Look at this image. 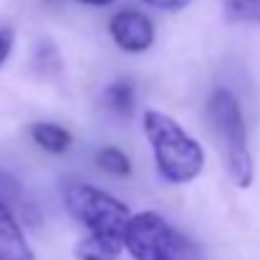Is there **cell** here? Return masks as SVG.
Wrapping results in <instances>:
<instances>
[{
	"mask_svg": "<svg viewBox=\"0 0 260 260\" xmlns=\"http://www.w3.org/2000/svg\"><path fill=\"white\" fill-rule=\"evenodd\" d=\"M121 250H124V240L101 238V235H84L76 243L74 255H76V260H119Z\"/></svg>",
	"mask_w": 260,
	"mask_h": 260,
	"instance_id": "8",
	"label": "cell"
},
{
	"mask_svg": "<svg viewBox=\"0 0 260 260\" xmlns=\"http://www.w3.org/2000/svg\"><path fill=\"white\" fill-rule=\"evenodd\" d=\"M30 139L43 149V152H51V154H63L71 149V132L63 129L61 124H53V121H38L30 126Z\"/></svg>",
	"mask_w": 260,
	"mask_h": 260,
	"instance_id": "7",
	"label": "cell"
},
{
	"mask_svg": "<svg viewBox=\"0 0 260 260\" xmlns=\"http://www.w3.org/2000/svg\"><path fill=\"white\" fill-rule=\"evenodd\" d=\"M10 51H13V36L10 30H0V66L8 61Z\"/></svg>",
	"mask_w": 260,
	"mask_h": 260,
	"instance_id": "15",
	"label": "cell"
},
{
	"mask_svg": "<svg viewBox=\"0 0 260 260\" xmlns=\"http://www.w3.org/2000/svg\"><path fill=\"white\" fill-rule=\"evenodd\" d=\"M0 202L8 205L13 212H15L18 207H23V205H20V202H23V189H20L18 179L10 177L8 172H3V170H0Z\"/></svg>",
	"mask_w": 260,
	"mask_h": 260,
	"instance_id": "13",
	"label": "cell"
},
{
	"mask_svg": "<svg viewBox=\"0 0 260 260\" xmlns=\"http://www.w3.org/2000/svg\"><path fill=\"white\" fill-rule=\"evenodd\" d=\"M144 134L152 144L157 172L170 184H189L205 170L202 144L170 114L144 111Z\"/></svg>",
	"mask_w": 260,
	"mask_h": 260,
	"instance_id": "1",
	"label": "cell"
},
{
	"mask_svg": "<svg viewBox=\"0 0 260 260\" xmlns=\"http://www.w3.org/2000/svg\"><path fill=\"white\" fill-rule=\"evenodd\" d=\"M101 101L109 111L119 114V116H129L134 111V104H137V93H134V86L129 81H114L104 88L101 93Z\"/></svg>",
	"mask_w": 260,
	"mask_h": 260,
	"instance_id": "9",
	"label": "cell"
},
{
	"mask_svg": "<svg viewBox=\"0 0 260 260\" xmlns=\"http://www.w3.org/2000/svg\"><path fill=\"white\" fill-rule=\"evenodd\" d=\"M33 69L41 74V76H56L61 74L63 69V61H61V53L58 48L51 43V41H41L33 51Z\"/></svg>",
	"mask_w": 260,
	"mask_h": 260,
	"instance_id": "10",
	"label": "cell"
},
{
	"mask_svg": "<svg viewBox=\"0 0 260 260\" xmlns=\"http://www.w3.org/2000/svg\"><path fill=\"white\" fill-rule=\"evenodd\" d=\"M149 8H154V10H162V13H179V10H184L192 0H144Z\"/></svg>",
	"mask_w": 260,
	"mask_h": 260,
	"instance_id": "14",
	"label": "cell"
},
{
	"mask_svg": "<svg viewBox=\"0 0 260 260\" xmlns=\"http://www.w3.org/2000/svg\"><path fill=\"white\" fill-rule=\"evenodd\" d=\"M0 260H36L15 212L0 202Z\"/></svg>",
	"mask_w": 260,
	"mask_h": 260,
	"instance_id": "6",
	"label": "cell"
},
{
	"mask_svg": "<svg viewBox=\"0 0 260 260\" xmlns=\"http://www.w3.org/2000/svg\"><path fill=\"white\" fill-rule=\"evenodd\" d=\"M207 121L220 144L228 177L235 187L248 189L255 179V162L248 144V126L238 96L230 88H215L207 99Z\"/></svg>",
	"mask_w": 260,
	"mask_h": 260,
	"instance_id": "2",
	"label": "cell"
},
{
	"mask_svg": "<svg viewBox=\"0 0 260 260\" xmlns=\"http://www.w3.org/2000/svg\"><path fill=\"white\" fill-rule=\"evenodd\" d=\"M109 36L124 53H144L152 48L157 30L154 23L139 10H119L109 20Z\"/></svg>",
	"mask_w": 260,
	"mask_h": 260,
	"instance_id": "5",
	"label": "cell"
},
{
	"mask_svg": "<svg viewBox=\"0 0 260 260\" xmlns=\"http://www.w3.org/2000/svg\"><path fill=\"white\" fill-rule=\"evenodd\" d=\"M96 165L111 177H129L132 174V159L119 147H104L96 154Z\"/></svg>",
	"mask_w": 260,
	"mask_h": 260,
	"instance_id": "11",
	"label": "cell"
},
{
	"mask_svg": "<svg viewBox=\"0 0 260 260\" xmlns=\"http://www.w3.org/2000/svg\"><path fill=\"white\" fill-rule=\"evenodd\" d=\"M79 3L91 5V8H106V5H111V3H116V0H79Z\"/></svg>",
	"mask_w": 260,
	"mask_h": 260,
	"instance_id": "16",
	"label": "cell"
},
{
	"mask_svg": "<svg viewBox=\"0 0 260 260\" xmlns=\"http://www.w3.org/2000/svg\"><path fill=\"white\" fill-rule=\"evenodd\" d=\"M66 212L86 228V235H101V238H116L124 240L126 222L132 217L129 207L116 200L114 194L88 184L71 179L61 189Z\"/></svg>",
	"mask_w": 260,
	"mask_h": 260,
	"instance_id": "3",
	"label": "cell"
},
{
	"mask_svg": "<svg viewBox=\"0 0 260 260\" xmlns=\"http://www.w3.org/2000/svg\"><path fill=\"white\" fill-rule=\"evenodd\" d=\"M225 15L233 23L260 25V0H222Z\"/></svg>",
	"mask_w": 260,
	"mask_h": 260,
	"instance_id": "12",
	"label": "cell"
},
{
	"mask_svg": "<svg viewBox=\"0 0 260 260\" xmlns=\"http://www.w3.org/2000/svg\"><path fill=\"white\" fill-rule=\"evenodd\" d=\"M124 248L134 260H184L189 245L159 212H137L126 222Z\"/></svg>",
	"mask_w": 260,
	"mask_h": 260,
	"instance_id": "4",
	"label": "cell"
}]
</instances>
